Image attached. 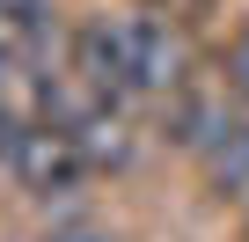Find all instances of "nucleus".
Instances as JSON below:
<instances>
[{
  "instance_id": "obj_1",
  "label": "nucleus",
  "mask_w": 249,
  "mask_h": 242,
  "mask_svg": "<svg viewBox=\"0 0 249 242\" xmlns=\"http://www.w3.org/2000/svg\"><path fill=\"white\" fill-rule=\"evenodd\" d=\"M183 88V44L161 15H124V95L132 103H169Z\"/></svg>"
},
{
  "instance_id": "obj_2",
  "label": "nucleus",
  "mask_w": 249,
  "mask_h": 242,
  "mask_svg": "<svg viewBox=\"0 0 249 242\" xmlns=\"http://www.w3.org/2000/svg\"><path fill=\"white\" fill-rule=\"evenodd\" d=\"M95 162H88V147L66 132V125H37L30 132V147H22V162H15V176L30 184V198H73L81 191V176H88Z\"/></svg>"
},
{
  "instance_id": "obj_3",
  "label": "nucleus",
  "mask_w": 249,
  "mask_h": 242,
  "mask_svg": "<svg viewBox=\"0 0 249 242\" xmlns=\"http://www.w3.org/2000/svg\"><path fill=\"white\" fill-rule=\"evenodd\" d=\"M227 117H234V103L213 88V74H183V88L161 103V140L183 147V154H205V147L220 140Z\"/></svg>"
},
{
  "instance_id": "obj_4",
  "label": "nucleus",
  "mask_w": 249,
  "mask_h": 242,
  "mask_svg": "<svg viewBox=\"0 0 249 242\" xmlns=\"http://www.w3.org/2000/svg\"><path fill=\"white\" fill-rule=\"evenodd\" d=\"M205 176L220 198H249V110H234L220 125V140L205 147Z\"/></svg>"
},
{
  "instance_id": "obj_5",
  "label": "nucleus",
  "mask_w": 249,
  "mask_h": 242,
  "mask_svg": "<svg viewBox=\"0 0 249 242\" xmlns=\"http://www.w3.org/2000/svg\"><path fill=\"white\" fill-rule=\"evenodd\" d=\"M227 81H234V95L249 103V30H242V37L227 44Z\"/></svg>"
},
{
  "instance_id": "obj_6",
  "label": "nucleus",
  "mask_w": 249,
  "mask_h": 242,
  "mask_svg": "<svg viewBox=\"0 0 249 242\" xmlns=\"http://www.w3.org/2000/svg\"><path fill=\"white\" fill-rule=\"evenodd\" d=\"M59 242H103V235H95V227H66Z\"/></svg>"
},
{
  "instance_id": "obj_7",
  "label": "nucleus",
  "mask_w": 249,
  "mask_h": 242,
  "mask_svg": "<svg viewBox=\"0 0 249 242\" xmlns=\"http://www.w3.org/2000/svg\"><path fill=\"white\" fill-rule=\"evenodd\" d=\"M0 52H8V30H0Z\"/></svg>"
}]
</instances>
